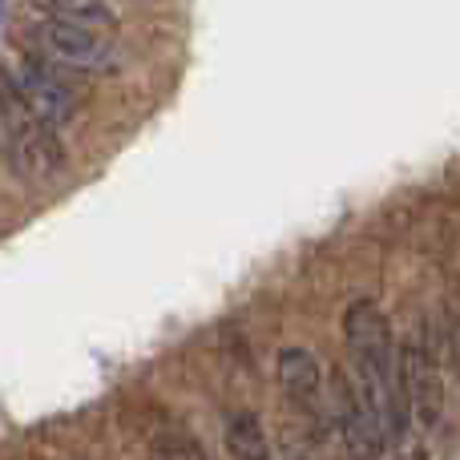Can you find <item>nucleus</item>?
Returning a JSON list of instances; mask_svg holds the SVG:
<instances>
[{"label": "nucleus", "instance_id": "1", "mask_svg": "<svg viewBox=\"0 0 460 460\" xmlns=\"http://www.w3.org/2000/svg\"><path fill=\"white\" fill-rule=\"evenodd\" d=\"M0 154L21 178H53L65 166V150L57 142V129L45 126L29 105L21 102L13 85V73L0 69Z\"/></svg>", "mask_w": 460, "mask_h": 460}, {"label": "nucleus", "instance_id": "2", "mask_svg": "<svg viewBox=\"0 0 460 460\" xmlns=\"http://www.w3.org/2000/svg\"><path fill=\"white\" fill-rule=\"evenodd\" d=\"M437 335L429 323L400 348L396 359V384L400 400H404V416H412L416 429L432 432L445 416V380H440V359H437Z\"/></svg>", "mask_w": 460, "mask_h": 460}, {"label": "nucleus", "instance_id": "3", "mask_svg": "<svg viewBox=\"0 0 460 460\" xmlns=\"http://www.w3.org/2000/svg\"><path fill=\"white\" fill-rule=\"evenodd\" d=\"M13 85H16V93H21V102L53 129H61L65 121H73V113H77L73 89L65 85L45 61H37V57H24L16 77H13Z\"/></svg>", "mask_w": 460, "mask_h": 460}, {"label": "nucleus", "instance_id": "4", "mask_svg": "<svg viewBox=\"0 0 460 460\" xmlns=\"http://www.w3.org/2000/svg\"><path fill=\"white\" fill-rule=\"evenodd\" d=\"M32 37H37V45L45 49L49 57H57L61 65H73V69H102L113 57V45L105 32L77 29V24L37 21L32 24Z\"/></svg>", "mask_w": 460, "mask_h": 460}, {"label": "nucleus", "instance_id": "5", "mask_svg": "<svg viewBox=\"0 0 460 460\" xmlns=\"http://www.w3.org/2000/svg\"><path fill=\"white\" fill-rule=\"evenodd\" d=\"M332 400H335V424H340V432H343L348 453L356 460H376L384 453V445H388V437H384V429L376 424V416L367 412L364 396L356 392V384H351L348 376L335 380Z\"/></svg>", "mask_w": 460, "mask_h": 460}, {"label": "nucleus", "instance_id": "6", "mask_svg": "<svg viewBox=\"0 0 460 460\" xmlns=\"http://www.w3.org/2000/svg\"><path fill=\"white\" fill-rule=\"evenodd\" d=\"M279 388L303 416L323 412V372H319V359L307 348L279 351Z\"/></svg>", "mask_w": 460, "mask_h": 460}, {"label": "nucleus", "instance_id": "7", "mask_svg": "<svg viewBox=\"0 0 460 460\" xmlns=\"http://www.w3.org/2000/svg\"><path fill=\"white\" fill-rule=\"evenodd\" d=\"M40 13V21H57V24H77V29H93V32H110L118 24L110 0H29Z\"/></svg>", "mask_w": 460, "mask_h": 460}, {"label": "nucleus", "instance_id": "8", "mask_svg": "<svg viewBox=\"0 0 460 460\" xmlns=\"http://www.w3.org/2000/svg\"><path fill=\"white\" fill-rule=\"evenodd\" d=\"M223 445L234 460H270L267 432H262V420L251 412V408H234V412L226 416Z\"/></svg>", "mask_w": 460, "mask_h": 460}, {"label": "nucleus", "instance_id": "9", "mask_svg": "<svg viewBox=\"0 0 460 460\" xmlns=\"http://www.w3.org/2000/svg\"><path fill=\"white\" fill-rule=\"evenodd\" d=\"M150 453L154 460H210L202 453V445H194V437H186V432H162V437H154Z\"/></svg>", "mask_w": 460, "mask_h": 460}, {"label": "nucleus", "instance_id": "10", "mask_svg": "<svg viewBox=\"0 0 460 460\" xmlns=\"http://www.w3.org/2000/svg\"><path fill=\"white\" fill-rule=\"evenodd\" d=\"M453 351H456V367H460V332H456V340H453Z\"/></svg>", "mask_w": 460, "mask_h": 460}, {"label": "nucleus", "instance_id": "11", "mask_svg": "<svg viewBox=\"0 0 460 460\" xmlns=\"http://www.w3.org/2000/svg\"><path fill=\"white\" fill-rule=\"evenodd\" d=\"M0 13H4V0H0Z\"/></svg>", "mask_w": 460, "mask_h": 460}]
</instances>
